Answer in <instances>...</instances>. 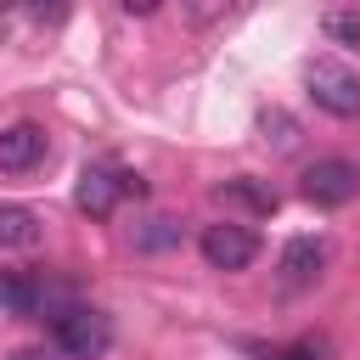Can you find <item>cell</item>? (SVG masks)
<instances>
[{"label":"cell","mask_w":360,"mask_h":360,"mask_svg":"<svg viewBox=\"0 0 360 360\" xmlns=\"http://www.w3.org/2000/svg\"><path fill=\"white\" fill-rule=\"evenodd\" d=\"M321 264H326V242L321 236H292L281 248V281L287 287H309L321 276Z\"/></svg>","instance_id":"cell-7"},{"label":"cell","mask_w":360,"mask_h":360,"mask_svg":"<svg viewBox=\"0 0 360 360\" xmlns=\"http://www.w3.org/2000/svg\"><path fill=\"white\" fill-rule=\"evenodd\" d=\"M51 332H56V349L68 360H101L107 343H112V321L90 304H62L51 315Z\"/></svg>","instance_id":"cell-1"},{"label":"cell","mask_w":360,"mask_h":360,"mask_svg":"<svg viewBox=\"0 0 360 360\" xmlns=\"http://www.w3.org/2000/svg\"><path fill=\"white\" fill-rule=\"evenodd\" d=\"M219 202H242L248 214H276V191H270L264 180H253V174L225 180V186H219Z\"/></svg>","instance_id":"cell-9"},{"label":"cell","mask_w":360,"mask_h":360,"mask_svg":"<svg viewBox=\"0 0 360 360\" xmlns=\"http://www.w3.org/2000/svg\"><path fill=\"white\" fill-rule=\"evenodd\" d=\"M118 11H124V17H152V6H146V0H124Z\"/></svg>","instance_id":"cell-14"},{"label":"cell","mask_w":360,"mask_h":360,"mask_svg":"<svg viewBox=\"0 0 360 360\" xmlns=\"http://www.w3.org/2000/svg\"><path fill=\"white\" fill-rule=\"evenodd\" d=\"M118 197H124V169H112V163H90L73 186V208L90 219H107L118 208Z\"/></svg>","instance_id":"cell-6"},{"label":"cell","mask_w":360,"mask_h":360,"mask_svg":"<svg viewBox=\"0 0 360 360\" xmlns=\"http://www.w3.org/2000/svg\"><path fill=\"white\" fill-rule=\"evenodd\" d=\"M180 242V219H146V225H135V248L141 253H163V248H174Z\"/></svg>","instance_id":"cell-10"},{"label":"cell","mask_w":360,"mask_h":360,"mask_svg":"<svg viewBox=\"0 0 360 360\" xmlns=\"http://www.w3.org/2000/svg\"><path fill=\"white\" fill-rule=\"evenodd\" d=\"M39 214L22 202H0V248H39Z\"/></svg>","instance_id":"cell-8"},{"label":"cell","mask_w":360,"mask_h":360,"mask_svg":"<svg viewBox=\"0 0 360 360\" xmlns=\"http://www.w3.org/2000/svg\"><path fill=\"white\" fill-rule=\"evenodd\" d=\"M304 84H309V96H315L321 112H332V118H360V73H354V68H343V62H332V56H315V62L304 68Z\"/></svg>","instance_id":"cell-2"},{"label":"cell","mask_w":360,"mask_h":360,"mask_svg":"<svg viewBox=\"0 0 360 360\" xmlns=\"http://www.w3.org/2000/svg\"><path fill=\"white\" fill-rule=\"evenodd\" d=\"M259 129H264V141H276V146H292V141H298L287 112H264V118H259Z\"/></svg>","instance_id":"cell-12"},{"label":"cell","mask_w":360,"mask_h":360,"mask_svg":"<svg viewBox=\"0 0 360 360\" xmlns=\"http://www.w3.org/2000/svg\"><path fill=\"white\" fill-rule=\"evenodd\" d=\"M45 158H51V135L39 124L17 118V124L0 129V174H34Z\"/></svg>","instance_id":"cell-5"},{"label":"cell","mask_w":360,"mask_h":360,"mask_svg":"<svg viewBox=\"0 0 360 360\" xmlns=\"http://www.w3.org/2000/svg\"><path fill=\"white\" fill-rule=\"evenodd\" d=\"M326 39L343 45V51H360V11H326Z\"/></svg>","instance_id":"cell-11"},{"label":"cell","mask_w":360,"mask_h":360,"mask_svg":"<svg viewBox=\"0 0 360 360\" xmlns=\"http://www.w3.org/2000/svg\"><path fill=\"white\" fill-rule=\"evenodd\" d=\"M298 191H304L315 208H343V202L360 197V163H349V158H315V163L304 169Z\"/></svg>","instance_id":"cell-3"},{"label":"cell","mask_w":360,"mask_h":360,"mask_svg":"<svg viewBox=\"0 0 360 360\" xmlns=\"http://www.w3.org/2000/svg\"><path fill=\"white\" fill-rule=\"evenodd\" d=\"M276 360H326V343H315V338H304V343H292V349H281Z\"/></svg>","instance_id":"cell-13"},{"label":"cell","mask_w":360,"mask_h":360,"mask_svg":"<svg viewBox=\"0 0 360 360\" xmlns=\"http://www.w3.org/2000/svg\"><path fill=\"white\" fill-rule=\"evenodd\" d=\"M11 360H62V354H51V349H17Z\"/></svg>","instance_id":"cell-15"},{"label":"cell","mask_w":360,"mask_h":360,"mask_svg":"<svg viewBox=\"0 0 360 360\" xmlns=\"http://www.w3.org/2000/svg\"><path fill=\"white\" fill-rule=\"evenodd\" d=\"M197 248H202V259L214 270H248L259 259V231L253 225H236V219H219V225H202Z\"/></svg>","instance_id":"cell-4"}]
</instances>
